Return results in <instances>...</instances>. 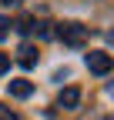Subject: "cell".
I'll list each match as a JSON object with an SVG mask.
<instances>
[{"mask_svg": "<svg viewBox=\"0 0 114 120\" xmlns=\"http://www.w3.org/2000/svg\"><path fill=\"white\" fill-rule=\"evenodd\" d=\"M0 4H7V7H17V4H20V0H0Z\"/></svg>", "mask_w": 114, "mask_h": 120, "instance_id": "obj_11", "label": "cell"}, {"mask_svg": "<svg viewBox=\"0 0 114 120\" xmlns=\"http://www.w3.org/2000/svg\"><path fill=\"white\" fill-rule=\"evenodd\" d=\"M87 70L104 77V73H111V70H114V57H111V53H104V50H91V53H87Z\"/></svg>", "mask_w": 114, "mask_h": 120, "instance_id": "obj_2", "label": "cell"}, {"mask_svg": "<svg viewBox=\"0 0 114 120\" xmlns=\"http://www.w3.org/2000/svg\"><path fill=\"white\" fill-rule=\"evenodd\" d=\"M34 30H37L40 40H50L54 37V23H34Z\"/></svg>", "mask_w": 114, "mask_h": 120, "instance_id": "obj_6", "label": "cell"}, {"mask_svg": "<svg viewBox=\"0 0 114 120\" xmlns=\"http://www.w3.org/2000/svg\"><path fill=\"white\" fill-rule=\"evenodd\" d=\"M30 94H34V83L30 80H10V97H20L24 100V97H30Z\"/></svg>", "mask_w": 114, "mask_h": 120, "instance_id": "obj_4", "label": "cell"}, {"mask_svg": "<svg viewBox=\"0 0 114 120\" xmlns=\"http://www.w3.org/2000/svg\"><path fill=\"white\" fill-rule=\"evenodd\" d=\"M7 67H10V57H7V53H0V73H7Z\"/></svg>", "mask_w": 114, "mask_h": 120, "instance_id": "obj_10", "label": "cell"}, {"mask_svg": "<svg viewBox=\"0 0 114 120\" xmlns=\"http://www.w3.org/2000/svg\"><path fill=\"white\" fill-rule=\"evenodd\" d=\"M20 67H27V70H30L34 64H37V47H30V43H24V47H20Z\"/></svg>", "mask_w": 114, "mask_h": 120, "instance_id": "obj_5", "label": "cell"}, {"mask_svg": "<svg viewBox=\"0 0 114 120\" xmlns=\"http://www.w3.org/2000/svg\"><path fill=\"white\" fill-rule=\"evenodd\" d=\"M54 37H61L67 47H84V43H87V27L77 23V20H67V23H57Z\"/></svg>", "mask_w": 114, "mask_h": 120, "instance_id": "obj_1", "label": "cell"}, {"mask_svg": "<svg viewBox=\"0 0 114 120\" xmlns=\"http://www.w3.org/2000/svg\"><path fill=\"white\" fill-rule=\"evenodd\" d=\"M0 120H13V110H10V107H4V103H0Z\"/></svg>", "mask_w": 114, "mask_h": 120, "instance_id": "obj_9", "label": "cell"}, {"mask_svg": "<svg viewBox=\"0 0 114 120\" xmlns=\"http://www.w3.org/2000/svg\"><path fill=\"white\" fill-rule=\"evenodd\" d=\"M57 103H61L64 110H74L77 103H81V90H77V87H67V90H61V97H57Z\"/></svg>", "mask_w": 114, "mask_h": 120, "instance_id": "obj_3", "label": "cell"}, {"mask_svg": "<svg viewBox=\"0 0 114 120\" xmlns=\"http://www.w3.org/2000/svg\"><path fill=\"white\" fill-rule=\"evenodd\" d=\"M17 30H20V34H27V30H34V20H30V17H24V20H20V27H17Z\"/></svg>", "mask_w": 114, "mask_h": 120, "instance_id": "obj_8", "label": "cell"}, {"mask_svg": "<svg viewBox=\"0 0 114 120\" xmlns=\"http://www.w3.org/2000/svg\"><path fill=\"white\" fill-rule=\"evenodd\" d=\"M7 34H10V20H7V17H0V40H4Z\"/></svg>", "mask_w": 114, "mask_h": 120, "instance_id": "obj_7", "label": "cell"}]
</instances>
